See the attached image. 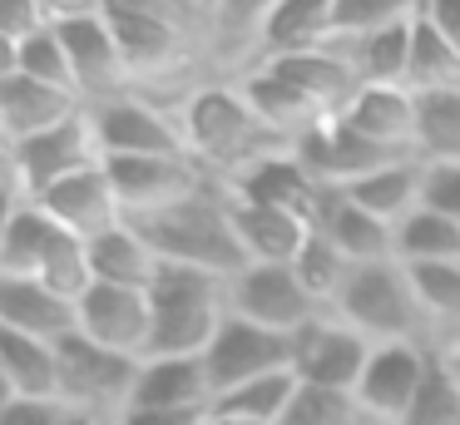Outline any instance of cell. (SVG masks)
I'll use <instances>...</instances> for the list:
<instances>
[{"instance_id":"cell-1","label":"cell","mask_w":460,"mask_h":425,"mask_svg":"<svg viewBox=\"0 0 460 425\" xmlns=\"http://www.w3.org/2000/svg\"><path fill=\"white\" fill-rule=\"evenodd\" d=\"M179 119H183V138H189V154L208 168L213 183H233L243 168H252L258 158L282 154L292 148L282 134H272L258 119V109L248 104V94L233 84H193L179 99Z\"/></svg>"},{"instance_id":"cell-2","label":"cell","mask_w":460,"mask_h":425,"mask_svg":"<svg viewBox=\"0 0 460 425\" xmlns=\"http://www.w3.org/2000/svg\"><path fill=\"white\" fill-rule=\"evenodd\" d=\"M104 20H110L114 40L124 49V65L144 94L169 89L179 75H189L203 40L213 49L208 20L183 10L179 0H104Z\"/></svg>"},{"instance_id":"cell-3","label":"cell","mask_w":460,"mask_h":425,"mask_svg":"<svg viewBox=\"0 0 460 425\" xmlns=\"http://www.w3.org/2000/svg\"><path fill=\"white\" fill-rule=\"evenodd\" d=\"M129 223L144 233V243L154 247V257L164 267H193V272H213L223 282L248 267V257L238 247V233H233L223 183L189 198V203H179V208H164L154 217H129Z\"/></svg>"},{"instance_id":"cell-4","label":"cell","mask_w":460,"mask_h":425,"mask_svg":"<svg viewBox=\"0 0 460 425\" xmlns=\"http://www.w3.org/2000/svg\"><path fill=\"white\" fill-rule=\"evenodd\" d=\"M332 312L361 332L371 346H436V332L426 322V306L416 297L411 272L391 257V262H361L351 267L347 287L337 292Z\"/></svg>"},{"instance_id":"cell-5","label":"cell","mask_w":460,"mask_h":425,"mask_svg":"<svg viewBox=\"0 0 460 425\" xmlns=\"http://www.w3.org/2000/svg\"><path fill=\"white\" fill-rule=\"evenodd\" d=\"M149 356H203L228 322V282L193 267H159L149 287Z\"/></svg>"},{"instance_id":"cell-6","label":"cell","mask_w":460,"mask_h":425,"mask_svg":"<svg viewBox=\"0 0 460 425\" xmlns=\"http://www.w3.org/2000/svg\"><path fill=\"white\" fill-rule=\"evenodd\" d=\"M90 119H94L104 158H193L179 109L159 104L144 89L110 99V104H94Z\"/></svg>"},{"instance_id":"cell-7","label":"cell","mask_w":460,"mask_h":425,"mask_svg":"<svg viewBox=\"0 0 460 425\" xmlns=\"http://www.w3.org/2000/svg\"><path fill=\"white\" fill-rule=\"evenodd\" d=\"M100 164H104V148H100V134H94V119H90V109H80L75 119H65V124H55L11 148V183L21 198L35 203L55 183L84 173V168H100Z\"/></svg>"},{"instance_id":"cell-8","label":"cell","mask_w":460,"mask_h":425,"mask_svg":"<svg viewBox=\"0 0 460 425\" xmlns=\"http://www.w3.org/2000/svg\"><path fill=\"white\" fill-rule=\"evenodd\" d=\"M134 381H139L134 356L104 351L84 336H65L60 341V405L124 415L134 401Z\"/></svg>"},{"instance_id":"cell-9","label":"cell","mask_w":460,"mask_h":425,"mask_svg":"<svg viewBox=\"0 0 460 425\" xmlns=\"http://www.w3.org/2000/svg\"><path fill=\"white\" fill-rule=\"evenodd\" d=\"M104 173L114 183L124 217H154L218 188L199 158H104Z\"/></svg>"},{"instance_id":"cell-10","label":"cell","mask_w":460,"mask_h":425,"mask_svg":"<svg viewBox=\"0 0 460 425\" xmlns=\"http://www.w3.org/2000/svg\"><path fill=\"white\" fill-rule=\"evenodd\" d=\"M228 312L243 316V322H252V326H268V332L297 336L302 326H307L312 316H322L327 306L312 302L292 267L248 262L243 272L228 277Z\"/></svg>"},{"instance_id":"cell-11","label":"cell","mask_w":460,"mask_h":425,"mask_svg":"<svg viewBox=\"0 0 460 425\" xmlns=\"http://www.w3.org/2000/svg\"><path fill=\"white\" fill-rule=\"evenodd\" d=\"M371 351L376 346L361 332H351L337 312H322L292 336V376L302 385H322V391H357Z\"/></svg>"},{"instance_id":"cell-12","label":"cell","mask_w":460,"mask_h":425,"mask_svg":"<svg viewBox=\"0 0 460 425\" xmlns=\"http://www.w3.org/2000/svg\"><path fill=\"white\" fill-rule=\"evenodd\" d=\"M430 371H436V346H376L351 395L376 425H401L420 401Z\"/></svg>"},{"instance_id":"cell-13","label":"cell","mask_w":460,"mask_h":425,"mask_svg":"<svg viewBox=\"0 0 460 425\" xmlns=\"http://www.w3.org/2000/svg\"><path fill=\"white\" fill-rule=\"evenodd\" d=\"M149 332H154V316H149V292L144 287L94 282L75 302V336L104 346V351L144 361L149 356Z\"/></svg>"},{"instance_id":"cell-14","label":"cell","mask_w":460,"mask_h":425,"mask_svg":"<svg viewBox=\"0 0 460 425\" xmlns=\"http://www.w3.org/2000/svg\"><path fill=\"white\" fill-rule=\"evenodd\" d=\"M65 40V55H70V75H75V94H80L84 109L110 104V99L139 94L129 65H124V49L114 40L110 20H70V25H55Z\"/></svg>"},{"instance_id":"cell-15","label":"cell","mask_w":460,"mask_h":425,"mask_svg":"<svg viewBox=\"0 0 460 425\" xmlns=\"http://www.w3.org/2000/svg\"><path fill=\"white\" fill-rule=\"evenodd\" d=\"M203 366H208L213 401H218L223 391H233L243 381H258V376H272V371H292V336L252 326V322L228 312V322L218 326L213 346L203 351Z\"/></svg>"},{"instance_id":"cell-16","label":"cell","mask_w":460,"mask_h":425,"mask_svg":"<svg viewBox=\"0 0 460 425\" xmlns=\"http://www.w3.org/2000/svg\"><path fill=\"white\" fill-rule=\"evenodd\" d=\"M292 154H297V164L312 173L317 188H351L371 168L391 164V158H406V154H386L371 138H361L347 119H322V124H312L302 138H292Z\"/></svg>"},{"instance_id":"cell-17","label":"cell","mask_w":460,"mask_h":425,"mask_svg":"<svg viewBox=\"0 0 460 425\" xmlns=\"http://www.w3.org/2000/svg\"><path fill=\"white\" fill-rule=\"evenodd\" d=\"M35 203L50 213L55 227L84 237V243H94L100 233H110V227L124 223V208H119V198H114V183H110V173H104V164L55 183L50 193L35 198Z\"/></svg>"},{"instance_id":"cell-18","label":"cell","mask_w":460,"mask_h":425,"mask_svg":"<svg viewBox=\"0 0 460 425\" xmlns=\"http://www.w3.org/2000/svg\"><path fill=\"white\" fill-rule=\"evenodd\" d=\"M312 233H322L351 267L361 262H391V227L371 217L361 203H351L341 188H322L312 203Z\"/></svg>"},{"instance_id":"cell-19","label":"cell","mask_w":460,"mask_h":425,"mask_svg":"<svg viewBox=\"0 0 460 425\" xmlns=\"http://www.w3.org/2000/svg\"><path fill=\"white\" fill-rule=\"evenodd\" d=\"M337 119H347L361 138L386 154L416 158V94L406 84H361Z\"/></svg>"},{"instance_id":"cell-20","label":"cell","mask_w":460,"mask_h":425,"mask_svg":"<svg viewBox=\"0 0 460 425\" xmlns=\"http://www.w3.org/2000/svg\"><path fill=\"white\" fill-rule=\"evenodd\" d=\"M332 40H337V0H278L258 30L252 65L307 55V49H327Z\"/></svg>"},{"instance_id":"cell-21","label":"cell","mask_w":460,"mask_h":425,"mask_svg":"<svg viewBox=\"0 0 460 425\" xmlns=\"http://www.w3.org/2000/svg\"><path fill=\"white\" fill-rule=\"evenodd\" d=\"M129 405H144V411H213V381L203 356H144Z\"/></svg>"},{"instance_id":"cell-22","label":"cell","mask_w":460,"mask_h":425,"mask_svg":"<svg viewBox=\"0 0 460 425\" xmlns=\"http://www.w3.org/2000/svg\"><path fill=\"white\" fill-rule=\"evenodd\" d=\"M223 193L243 198V203H262V208H282V213L312 217V203H317L322 188L312 183V173L297 164V154L282 148V154H268L252 168H243L233 183H223Z\"/></svg>"},{"instance_id":"cell-23","label":"cell","mask_w":460,"mask_h":425,"mask_svg":"<svg viewBox=\"0 0 460 425\" xmlns=\"http://www.w3.org/2000/svg\"><path fill=\"white\" fill-rule=\"evenodd\" d=\"M262 65H268L278 79H288L322 119H337L341 109L351 104V94L361 89L357 75L347 69V59H341L332 45L327 49H307V55H288V59H262Z\"/></svg>"},{"instance_id":"cell-24","label":"cell","mask_w":460,"mask_h":425,"mask_svg":"<svg viewBox=\"0 0 460 425\" xmlns=\"http://www.w3.org/2000/svg\"><path fill=\"white\" fill-rule=\"evenodd\" d=\"M228 217L233 233H238V247L248 262H278L288 267L297 257V247L307 243L312 223L302 213H282V208H262V203H243V198H228Z\"/></svg>"},{"instance_id":"cell-25","label":"cell","mask_w":460,"mask_h":425,"mask_svg":"<svg viewBox=\"0 0 460 425\" xmlns=\"http://www.w3.org/2000/svg\"><path fill=\"white\" fill-rule=\"evenodd\" d=\"M0 326L40 341H65L75 336V306L55 297L40 277H0Z\"/></svg>"},{"instance_id":"cell-26","label":"cell","mask_w":460,"mask_h":425,"mask_svg":"<svg viewBox=\"0 0 460 425\" xmlns=\"http://www.w3.org/2000/svg\"><path fill=\"white\" fill-rule=\"evenodd\" d=\"M80 109L84 104L70 89L40 84L31 75H15L11 84H0V124L11 134V148L35 138V134H45V128H55V124H65V119H75Z\"/></svg>"},{"instance_id":"cell-27","label":"cell","mask_w":460,"mask_h":425,"mask_svg":"<svg viewBox=\"0 0 460 425\" xmlns=\"http://www.w3.org/2000/svg\"><path fill=\"white\" fill-rule=\"evenodd\" d=\"M159 267H164V262L154 257V247L144 243V233L129 223V217L90 243V272H94V282L144 287V292H149L154 277H159Z\"/></svg>"},{"instance_id":"cell-28","label":"cell","mask_w":460,"mask_h":425,"mask_svg":"<svg viewBox=\"0 0 460 425\" xmlns=\"http://www.w3.org/2000/svg\"><path fill=\"white\" fill-rule=\"evenodd\" d=\"M420 178H426L420 158H391V164L371 168L367 178H357V183L341 188V193H347L351 203H361L371 217H381L386 227H396L406 213L420 208Z\"/></svg>"},{"instance_id":"cell-29","label":"cell","mask_w":460,"mask_h":425,"mask_svg":"<svg viewBox=\"0 0 460 425\" xmlns=\"http://www.w3.org/2000/svg\"><path fill=\"white\" fill-rule=\"evenodd\" d=\"M238 89L248 94V104L258 109V119L272 128V134H282L292 144V138H302L312 124H322V114L307 104V99L297 94V89L288 84V79H278L268 65H248V75L238 79Z\"/></svg>"},{"instance_id":"cell-30","label":"cell","mask_w":460,"mask_h":425,"mask_svg":"<svg viewBox=\"0 0 460 425\" xmlns=\"http://www.w3.org/2000/svg\"><path fill=\"white\" fill-rule=\"evenodd\" d=\"M391 257L401 267H440L460 262V223H450L446 213L420 203L416 213H406L391 227Z\"/></svg>"},{"instance_id":"cell-31","label":"cell","mask_w":460,"mask_h":425,"mask_svg":"<svg viewBox=\"0 0 460 425\" xmlns=\"http://www.w3.org/2000/svg\"><path fill=\"white\" fill-rule=\"evenodd\" d=\"M0 366L11 376L15 395L60 401V341H40V336L0 326Z\"/></svg>"},{"instance_id":"cell-32","label":"cell","mask_w":460,"mask_h":425,"mask_svg":"<svg viewBox=\"0 0 460 425\" xmlns=\"http://www.w3.org/2000/svg\"><path fill=\"white\" fill-rule=\"evenodd\" d=\"M420 20V15H416ZM411 20V25H416ZM411 25L401 30H376V35H351L332 40L347 69L357 75V84H406V55H411Z\"/></svg>"},{"instance_id":"cell-33","label":"cell","mask_w":460,"mask_h":425,"mask_svg":"<svg viewBox=\"0 0 460 425\" xmlns=\"http://www.w3.org/2000/svg\"><path fill=\"white\" fill-rule=\"evenodd\" d=\"M416 158L420 164H460V89L416 94Z\"/></svg>"},{"instance_id":"cell-34","label":"cell","mask_w":460,"mask_h":425,"mask_svg":"<svg viewBox=\"0 0 460 425\" xmlns=\"http://www.w3.org/2000/svg\"><path fill=\"white\" fill-rule=\"evenodd\" d=\"M406 89L430 94V89H460V49L430 25L426 15L411 25V55H406Z\"/></svg>"},{"instance_id":"cell-35","label":"cell","mask_w":460,"mask_h":425,"mask_svg":"<svg viewBox=\"0 0 460 425\" xmlns=\"http://www.w3.org/2000/svg\"><path fill=\"white\" fill-rule=\"evenodd\" d=\"M297 385L302 381L292 371L258 376V381H243V385H233V391H223L218 401H213V415H233V421H252V425H282Z\"/></svg>"},{"instance_id":"cell-36","label":"cell","mask_w":460,"mask_h":425,"mask_svg":"<svg viewBox=\"0 0 460 425\" xmlns=\"http://www.w3.org/2000/svg\"><path fill=\"white\" fill-rule=\"evenodd\" d=\"M55 237V223L40 203L21 198L11 217V233H5V247H0V277H35L45 262V247Z\"/></svg>"},{"instance_id":"cell-37","label":"cell","mask_w":460,"mask_h":425,"mask_svg":"<svg viewBox=\"0 0 460 425\" xmlns=\"http://www.w3.org/2000/svg\"><path fill=\"white\" fill-rule=\"evenodd\" d=\"M416 297L426 306V322L436 332V351L446 341L460 336V262H440V267H406Z\"/></svg>"},{"instance_id":"cell-38","label":"cell","mask_w":460,"mask_h":425,"mask_svg":"<svg viewBox=\"0 0 460 425\" xmlns=\"http://www.w3.org/2000/svg\"><path fill=\"white\" fill-rule=\"evenodd\" d=\"M35 277H40L55 297H65V302L75 306L94 287L90 243H84V237H75V233H65V227H55L50 247H45V262H40V272H35Z\"/></svg>"},{"instance_id":"cell-39","label":"cell","mask_w":460,"mask_h":425,"mask_svg":"<svg viewBox=\"0 0 460 425\" xmlns=\"http://www.w3.org/2000/svg\"><path fill=\"white\" fill-rule=\"evenodd\" d=\"M272 5H278V0H218V15H213V55L252 65L258 30H262V20H268Z\"/></svg>"},{"instance_id":"cell-40","label":"cell","mask_w":460,"mask_h":425,"mask_svg":"<svg viewBox=\"0 0 460 425\" xmlns=\"http://www.w3.org/2000/svg\"><path fill=\"white\" fill-rule=\"evenodd\" d=\"M288 267L297 272V282L307 287L312 302L327 306V312H332V302H337V292L347 287V277H351V262L322 233H307V243L297 247V257H292Z\"/></svg>"},{"instance_id":"cell-41","label":"cell","mask_w":460,"mask_h":425,"mask_svg":"<svg viewBox=\"0 0 460 425\" xmlns=\"http://www.w3.org/2000/svg\"><path fill=\"white\" fill-rule=\"evenodd\" d=\"M282 425H376L351 391H322V385H297Z\"/></svg>"},{"instance_id":"cell-42","label":"cell","mask_w":460,"mask_h":425,"mask_svg":"<svg viewBox=\"0 0 460 425\" xmlns=\"http://www.w3.org/2000/svg\"><path fill=\"white\" fill-rule=\"evenodd\" d=\"M426 10V0H337V40L401 30Z\"/></svg>"},{"instance_id":"cell-43","label":"cell","mask_w":460,"mask_h":425,"mask_svg":"<svg viewBox=\"0 0 460 425\" xmlns=\"http://www.w3.org/2000/svg\"><path fill=\"white\" fill-rule=\"evenodd\" d=\"M21 75L40 79V84H55V89H70L75 94V75H70V55H65V40L55 25L35 30L31 40H21ZM80 99V94H75Z\"/></svg>"},{"instance_id":"cell-44","label":"cell","mask_w":460,"mask_h":425,"mask_svg":"<svg viewBox=\"0 0 460 425\" xmlns=\"http://www.w3.org/2000/svg\"><path fill=\"white\" fill-rule=\"evenodd\" d=\"M401 425H460V385L446 371L440 351H436V371H430L426 391H420V401L411 405V415Z\"/></svg>"},{"instance_id":"cell-45","label":"cell","mask_w":460,"mask_h":425,"mask_svg":"<svg viewBox=\"0 0 460 425\" xmlns=\"http://www.w3.org/2000/svg\"><path fill=\"white\" fill-rule=\"evenodd\" d=\"M420 203L446 213L450 223H460V164H430L426 178H420Z\"/></svg>"},{"instance_id":"cell-46","label":"cell","mask_w":460,"mask_h":425,"mask_svg":"<svg viewBox=\"0 0 460 425\" xmlns=\"http://www.w3.org/2000/svg\"><path fill=\"white\" fill-rule=\"evenodd\" d=\"M65 405L60 401H40V395H15L5 411H0V425H60Z\"/></svg>"},{"instance_id":"cell-47","label":"cell","mask_w":460,"mask_h":425,"mask_svg":"<svg viewBox=\"0 0 460 425\" xmlns=\"http://www.w3.org/2000/svg\"><path fill=\"white\" fill-rule=\"evenodd\" d=\"M35 30H45L40 0H0V35H11V40H31Z\"/></svg>"},{"instance_id":"cell-48","label":"cell","mask_w":460,"mask_h":425,"mask_svg":"<svg viewBox=\"0 0 460 425\" xmlns=\"http://www.w3.org/2000/svg\"><path fill=\"white\" fill-rule=\"evenodd\" d=\"M213 411H144V405H129L119 415V425H208Z\"/></svg>"},{"instance_id":"cell-49","label":"cell","mask_w":460,"mask_h":425,"mask_svg":"<svg viewBox=\"0 0 460 425\" xmlns=\"http://www.w3.org/2000/svg\"><path fill=\"white\" fill-rule=\"evenodd\" d=\"M45 25H70V20H94L104 15V0H40Z\"/></svg>"},{"instance_id":"cell-50","label":"cell","mask_w":460,"mask_h":425,"mask_svg":"<svg viewBox=\"0 0 460 425\" xmlns=\"http://www.w3.org/2000/svg\"><path fill=\"white\" fill-rule=\"evenodd\" d=\"M420 15H426L430 25H436L440 35L460 49V0H426V10H420Z\"/></svg>"},{"instance_id":"cell-51","label":"cell","mask_w":460,"mask_h":425,"mask_svg":"<svg viewBox=\"0 0 460 425\" xmlns=\"http://www.w3.org/2000/svg\"><path fill=\"white\" fill-rule=\"evenodd\" d=\"M15 75H21V40L0 35V84H11Z\"/></svg>"},{"instance_id":"cell-52","label":"cell","mask_w":460,"mask_h":425,"mask_svg":"<svg viewBox=\"0 0 460 425\" xmlns=\"http://www.w3.org/2000/svg\"><path fill=\"white\" fill-rule=\"evenodd\" d=\"M15 208H21V193H15V183L5 178V183H0V247H5V233H11Z\"/></svg>"},{"instance_id":"cell-53","label":"cell","mask_w":460,"mask_h":425,"mask_svg":"<svg viewBox=\"0 0 460 425\" xmlns=\"http://www.w3.org/2000/svg\"><path fill=\"white\" fill-rule=\"evenodd\" d=\"M60 425H119V415H104V411H75L65 405V421Z\"/></svg>"},{"instance_id":"cell-54","label":"cell","mask_w":460,"mask_h":425,"mask_svg":"<svg viewBox=\"0 0 460 425\" xmlns=\"http://www.w3.org/2000/svg\"><path fill=\"white\" fill-rule=\"evenodd\" d=\"M440 361H446V371L456 376V385H460V336H456V341L440 346Z\"/></svg>"},{"instance_id":"cell-55","label":"cell","mask_w":460,"mask_h":425,"mask_svg":"<svg viewBox=\"0 0 460 425\" xmlns=\"http://www.w3.org/2000/svg\"><path fill=\"white\" fill-rule=\"evenodd\" d=\"M183 10H193L199 20H208V30H213V15H218V0H179Z\"/></svg>"},{"instance_id":"cell-56","label":"cell","mask_w":460,"mask_h":425,"mask_svg":"<svg viewBox=\"0 0 460 425\" xmlns=\"http://www.w3.org/2000/svg\"><path fill=\"white\" fill-rule=\"evenodd\" d=\"M15 401V385H11V376H5V366H0V411Z\"/></svg>"},{"instance_id":"cell-57","label":"cell","mask_w":460,"mask_h":425,"mask_svg":"<svg viewBox=\"0 0 460 425\" xmlns=\"http://www.w3.org/2000/svg\"><path fill=\"white\" fill-rule=\"evenodd\" d=\"M208 425H252V421H233V415H208Z\"/></svg>"},{"instance_id":"cell-58","label":"cell","mask_w":460,"mask_h":425,"mask_svg":"<svg viewBox=\"0 0 460 425\" xmlns=\"http://www.w3.org/2000/svg\"><path fill=\"white\" fill-rule=\"evenodd\" d=\"M5 178H11V173H5V168H0V183H5Z\"/></svg>"}]
</instances>
